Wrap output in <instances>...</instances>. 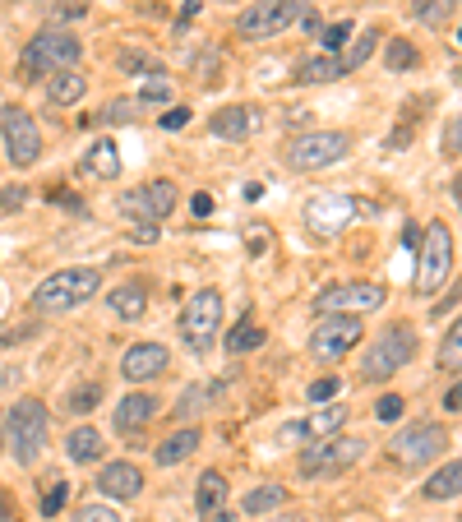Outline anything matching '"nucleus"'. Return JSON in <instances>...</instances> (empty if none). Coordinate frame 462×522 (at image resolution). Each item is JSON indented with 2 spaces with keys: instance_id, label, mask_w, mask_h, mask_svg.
Returning a JSON list of instances; mask_svg holds the SVG:
<instances>
[{
  "instance_id": "48",
  "label": "nucleus",
  "mask_w": 462,
  "mask_h": 522,
  "mask_svg": "<svg viewBox=\"0 0 462 522\" xmlns=\"http://www.w3.org/2000/svg\"><path fill=\"white\" fill-rule=\"evenodd\" d=\"M444 412H462V379L453 384L449 393H444Z\"/></svg>"
},
{
  "instance_id": "44",
  "label": "nucleus",
  "mask_w": 462,
  "mask_h": 522,
  "mask_svg": "<svg viewBox=\"0 0 462 522\" xmlns=\"http://www.w3.org/2000/svg\"><path fill=\"white\" fill-rule=\"evenodd\" d=\"M389 65H393V70H402V65H416V47H407V42H393V47H389Z\"/></svg>"
},
{
  "instance_id": "41",
  "label": "nucleus",
  "mask_w": 462,
  "mask_h": 522,
  "mask_svg": "<svg viewBox=\"0 0 462 522\" xmlns=\"http://www.w3.org/2000/svg\"><path fill=\"white\" fill-rule=\"evenodd\" d=\"M347 37H352V24H329V28H324V51L338 56V51L347 47Z\"/></svg>"
},
{
  "instance_id": "24",
  "label": "nucleus",
  "mask_w": 462,
  "mask_h": 522,
  "mask_svg": "<svg viewBox=\"0 0 462 522\" xmlns=\"http://www.w3.org/2000/svg\"><path fill=\"white\" fill-rule=\"evenodd\" d=\"M144 310H148L144 282H121V287H111V315H121V319H144Z\"/></svg>"
},
{
  "instance_id": "46",
  "label": "nucleus",
  "mask_w": 462,
  "mask_h": 522,
  "mask_svg": "<svg viewBox=\"0 0 462 522\" xmlns=\"http://www.w3.org/2000/svg\"><path fill=\"white\" fill-rule=\"evenodd\" d=\"M181 125H190V107H171L162 116V130H181Z\"/></svg>"
},
{
  "instance_id": "2",
  "label": "nucleus",
  "mask_w": 462,
  "mask_h": 522,
  "mask_svg": "<svg viewBox=\"0 0 462 522\" xmlns=\"http://www.w3.org/2000/svg\"><path fill=\"white\" fill-rule=\"evenodd\" d=\"M412 356H416L412 324H389L375 342H370V352H365V361H361L365 384H384V379H393Z\"/></svg>"
},
{
  "instance_id": "43",
  "label": "nucleus",
  "mask_w": 462,
  "mask_h": 522,
  "mask_svg": "<svg viewBox=\"0 0 462 522\" xmlns=\"http://www.w3.org/2000/svg\"><path fill=\"white\" fill-rule=\"evenodd\" d=\"M375 416H379V421H398V416H402V398H398V393H384V398L375 402Z\"/></svg>"
},
{
  "instance_id": "57",
  "label": "nucleus",
  "mask_w": 462,
  "mask_h": 522,
  "mask_svg": "<svg viewBox=\"0 0 462 522\" xmlns=\"http://www.w3.org/2000/svg\"><path fill=\"white\" fill-rule=\"evenodd\" d=\"M0 439H5V435H0Z\"/></svg>"
},
{
  "instance_id": "18",
  "label": "nucleus",
  "mask_w": 462,
  "mask_h": 522,
  "mask_svg": "<svg viewBox=\"0 0 462 522\" xmlns=\"http://www.w3.org/2000/svg\"><path fill=\"white\" fill-rule=\"evenodd\" d=\"M158 412L162 407L153 393H130V398H121V407H116V430H121V435H139V430L153 425Z\"/></svg>"
},
{
  "instance_id": "11",
  "label": "nucleus",
  "mask_w": 462,
  "mask_h": 522,
  "mask_svg": "<svg viewBox=\"0 0 462 522\" xmlns=\"http://www.w3.org/2000/svg\"><path fill=\"white\" fill-rule=\"evenodd\" d=\"M389 449H393V462H402V467H426V462H435L439 453L449 449V435H444V425L421 421V425H407Z\"/></svg>"
},
{
  "instance_id": "45",
  "label": "nucleus",
  "mask_w": 462,
  "mask_h": 522,
  "mask_svg": "<svg viewBox=\"0 0 462 522\" xmlns=\"http://www.w3.org/2000/svg\"><path fill=\"white\" fill-rule=\"evenodd\" d=\"M310 398H315V402L338 398V375H333V379H315V384H310Z\"/></svg>"
},
{
  "instance_id": "20",
  "label": "nucleus",
  "mask_w": 462,
  "mask_h": 522,
  "mask_svg": "<svg viewBox=\"0 0 462 522\" xmlns=\"http://www.w3.org/2000/svg\"><path fill=\"white\" fill-rule=\"evenodd\" d=\"M195 509H199V518H208V522L227 509V476H222V472H204V476H199Z\"/></svg>"
},
{
  "instance_id": "4",
  "label": "nucleus",
  "mask_w": 462,
  "mask_h": 522,
  "mask_svg": "<svg viewBox=\"0 0 462 522\" xmlns=\"http://www.w3.org/2000/svg\"><path fill=\"white\" fill-rule=\"evenodd\" d=\"M352 153V134L342 130H310V134H296L292 144H287V153H282V162L292 171H319V167H333V162H342Z\"/></svg>"
},
{
  "instance_id": "27",
  "label": "nucleus",
  "mask_w": 462,
  "mask_h": 522,
  "mask_svg": "<svg viewBox=\"0 0 462 522\" xmlns=\"http://www.w3.org/2000/svg\"><path fill=\"white\" fill-rule=\"evenodd\" d=\"M139 111H144L139 98H111L102 111L84 116V125H130V121H139Z\"/></svg>"
},
{
  "instance_id": "36",
  "label": "nucleus",
  "mask_w": 462,
  "mask_h": 522,
  "mask_svg": "<svg viewBox=\"0 0 462 522\" xmlns=\"http://www.w3.org/2000/svg\"><path fill=\"white\" fill-rule=\"evenodd\" d=\"M65 402H70V412H74V416H88V412H93V407L102 402V384H93V379H88V384L70 389V398H65Z\"/></svg>"
},
{
  "instance_id": "5",
  "label": "nucleus",
  "mask_w": 462,
  "mask_h": 522,
  "mask_svg": "<svg viewBox=\"0 0 462 522\" xmlns=\"http://www.w3.org/2000/svg\"><path fill=\"white\" fill-rule=\"evenodd\" d=\"M84 56V42L65 28H42L24 47V74H56V70H74Z\"/></svg>"
},
{
  "instance_id": "7",
  "label": "nucleus",
  "mask_w": 462,
  "mask_h": 522,
  "mask_svg": "<svg viewBox=\"0 0 462 522\" xmlns=\"http://www.w3.org/2000/svg\"><path fill=\"white\" fill-rule=\"evenodd\" d=\"M305 10H310V0H259L236 19V33L250 37V42H268V37L287 33Z\"/></svg>"
},
{
  "instance_id": "14",
  "label": "nucleus",
  "mask_w": 462,
  "mask_h": 522,
  "mask_svg": "<svg viewBox=\"0 0 462 522\" xmlns=\"http://www.w3.org/2000/svg\"><path fill=\"white\" fill-rule=\"evenodd\" d=\"M171 208H176V185L171 181H153L144 190H125L121 195V213L139 218V227H153V222L171 218Z\"/></svg>"
},
{
  "instance_id": "42",
  "label": "nucleus",
  "mask_w": 462,
  "mask_h": 522,
  "mask_svg": "<svg viewBox=\"0 0 462 522\" xmlns=\"http://www.w3.org/2000/svg\"><path fill=\"white\" fill-rule=\"evenodd\" d=\"M171 84H167V74H153V84H144V93H139V102L144 107H153V102H167Z\"/></svg>"
},
{
  "instance_id": "19",
  "label": "nucleus",
  "mask_w": 462,
  "mask_h": 522,
  "mask_svg": "<svg viewBox=\"0 0 462 522\" xmlns=\"http://www.w3.org/2000/svg\"><path fill=\"white\" fill-rule=\"evenodd\" d=\"M139 486H144V472H139L134 462H107L102 476H98V490L107 499H134Z\"/></svg>"
},
{
  "instance_id": "21",
  "label": "nucleus",
  "mask_w": 462,
  "mask_h": 522,
  "mask_svg": "<svg viewBox=\"0 0 462 522\" xmlns=\"http://www.w3.org/2000/svg\"><path fill=\"white\" fill-rule=\"evenodd\" d=\"M84 171L98 176V181H116V176H121V148H116V139H98V144L88 148Z\"/></svg>"
},
{
  "instance_id": "6",
  "label": "nucleus",
  "mask_w": 462,
  "mask_h": 522,
  "mask_svg": "<svg viewBox=\"0 0 462 522\" xmlns=\"http://www.w3.org/2000/svg\"><path fill=\"white\" fill-rule=\"evenodd\" d=\"M5 430H10L14 458L24 462V467H33V462L42 458V449H47V407H42L37 398H19L10 407Z\"/></svg>"
},
{
  "instance_id": "39",
  "label": "nucleus",
  "mask_w": 462,
  "mask_h": 522,
  "mask_svg": "<svg viewBox=\"0 0 462 522\" xmlns=\"http://www.w3.org/2000/svg\"><path fill=\"white\" fill-rule=\"evenodd\" d=\"M444 158H462V116H449L444 125Z\"/></svg>"
},
{
  "instance_id": "33",
  "label": "nucleus",
  "mask_w": 462,
  "mask_h": 522,
  "mask_svg": "<svg viewBox=\"0 0 462 522\" xmlns=\"http://www.w3.org/2000/svg\"><path fill=\"white\" fill-rule=\"evenodd\" d=\"M259 342H264V328H259L250 315H245L241 324L231 328V338H227V352H231V356H245V352H255Z\"/></svg>"
},
{
  "instance_id": "47",
  "label": "nucleus",
  "mask_w": 462,
  "mask_h": 522,
  "mask_svg": "<svg viewBox=\"0 0 462 522\" xmlns=\"http://www.w3.org/2000/svg\"><path fill=\"white\" fill-rule=\"evenodd\" d=\"M24 185H10V190H5V195H0V208H19V204H24Z\"/></svg>"
},
{
  "instance_id": "10",
  "label": "nucleus",
  "mask_w": 462,
  "mask_h": 522,
  "mask_svg": "<svg viewBox=\"0 0 462 522\" xmlns=\"http://www.w3.org/2000/svg\"><path fill=\"white\" fill-rule=\"evenodd\" d=\"M361 338H365V328L356 315H324L319 328L310 333V356L315 361H342Z\"/></svg>"
},
{
  "instance_id": "52",
  "label": "nucleus",
  "mask_w": 462,
  "mask_h": 522,
  "mask_svg": "<svg viewBox=\"0 0 462 522\" xmlns=\"http://www.w3.org/2000/svg\"><path fill=\"white\" fill-rule=\"evenodd\" d=\"M0 522H10V504L5 499H0Z\"/></svg>"
},
{
  "instance_id": "22",
  "label": "nucleus",
  "mask_w": 462,
  "mask_h": 522,
  "mask_svg": "<svg viewBox=\"0 0 462 522\" xmlns=\"http://www.w3.org/2000/svg\"><path fill=\"white\" fill-rule=\"evenodd\" d=\"M208 130L218 134V139H250V130H255V111L250 107H222L213 121H208Z\"/></svg>"
},
{
  "instance_id": "49",
  "label": "nucleus",
  "mask_w": 462,
  "mask_h": 522,
  "mask_svg": "<svg viewBox=\"0 0 462 522\" xmlns=\"http://www.w3.org/2000/svg\"><path fill=\"white\" fill-rule=\"evenodd\" d=\"M190 213H195V218H208V213H213V199L195 195V199H190Z\"/></svg>"
},
{
  "instance_id": "37",
  "label": "nucleus",
  "mask_w": 462,
  "mask_h": 522,
  "mask_svg": "<svg viewBox=\"0 0 462 522\" xmlns=\"http://www.w3.org/2000/svg\"><path fill=\"white\" fill-rule=\"evenodd\" d=\"M121 70L130 74H162L158 56H144V51H121Z\"/></svg>"
},
{
  "instance_id": "30",
  "label": "nucleus",
  "mask_w": 462,
  "mask_h": 522,
  "mask_svg": "<svg viewBox=\"0 0 462 522\" xmlns=\"http://www.w3.org/2000/svg\"><path fill=\"white\" fill-rule=\"evenodd\" d=\"M222 393V384H199V389H190V393H181V402H176V421H195V416H204L208 412V402Z\"/></svg>"
},
{
  "instance_id": "56",
  "label": "nucleus",
  "mask_w": 462,
  "mask_h": 522,
  "mask_svg": "<svg viewBox=\"0 0 462 522\" xmlns=\"http://www.w3.org/2000/svg\"><path fill=\"white\" fill-rule=\"evenodd\" d=\"M458 79H462V70H458Z\"/></svg>"
},
{
  "instance_id": "8",
  "label": "nucleus",
  "mask_w": 462,
  "mask_h": 522,
  "mask_svg": "<svg viewBox=\"0 0 462 522\" xmlns=\"http://www.w3.org/2000/svg\"><path fill=\"white\" fill-rule=\"evenodd\" d=\"M222 328V292L218 287H204L185 301V315H181V338L190 342V352H208L213 338Z\"/></svg>"
},
{
  "instance_id": "32",
  "label": "nucleus",
  "mask_w": 462,
  "mask_h": 522,
  "mask_svg": "<svg viewBox=\"0 0 462 522\" xmlns=\"http://www.w3.org/2000/svg\"><path fill=\"white\" fill-rule=\"evenodd\" d=\"M375 42H379V33L375 28H365V33H356V42L347 51L338 56V65H342V74H352V70H361L365 61H370V51H375Z\"/></svg>"
},
{
  "instance_id": "40",
  "label": "nucleus",
  "mask_w": 462,
  "mask_h": 522,
  "mask_svg": "<svg viewBox=\"0 0 462 522\" xmlns=\"http://www.w3.org/2000/svg\"><path fill=\"white\" fill-rule=\"evenodd\" d=\"M74 522H121V513L107 504H84V509H74Z\"/></svg>"
},
{
  "instance_id": "38",
  "label": "nucleus",
  "mask_w": 462,
  "mask_h": 522,
  "mask_svg": "<svg viewBox=\"0 0 462 522\" xmlns=\"http://www.w3.org/2000/svg\"><path fill=\"white\" fill-rule=\"evenodd\" d=\"M65 499H70V486L65 481H51V490L42 495V518H56L65 509Z\"/></svg>"
},
{
  "instance_id": "9",
  "label": "nucleus",
  "mask_w": 462,
  "mask_h": 522,
  "mask_svg": "<svg viewBox=\"0 0 462 522\" xmlns=\"http://www.w3.org/2000/svg\"><path fill=\"white\" fill-rule=\"evenodd\" d=\"M361 453H365V439H342V435H333V439H324V444H310V449L301 453V476H310V481H319V476H338V472H347V467H356L361 462Z\"/></svg>"
},
{
  "instance_id": "28",
  "label": "nucleus",
  "mask_w": 462,
  "mask_h": 522,
  "mask_svg": "<svg viewBox=\"0 0 462 522\" xmlns=\"http://www.w3.org/2000/svg\"><path fill=\"white\" fill-rule=\"evenodd\" d=\"M458 495H462V458L444 462V467L426 481V499H458Z\"/></svg>"
},
{
  "instance_id": "25",
  "label": "nucleus",
  "mask_w": 462,
  "mask_h": 522,
  "mask_svg": "<svg viewBox=\"0 0 462 522\" xmlns=\"http://www.w3.org/2000/svg\"><path fill=\"white\" fill-rule=\"evenodd\" d=\"M195 449H199V430H195V425H181V430H176L171 439H162L153 458H158L162 467H176V462H185Z\"/></svg>"
},
{
  "instance_id": "16",
  "label": "nucleus",
  "mask_w": 462,
  "mask_h": 522,
  "mask_svg": "<svg viewBox=\"0 0 462 522\" xmlns=\"http://www.w3.org/2000/svg\"><path fill=\"white\" fill-rule=\"evenodd\" d=\"M352 218H356L352 195H315L305 204V227L315 236H338L342 227H352Z\"/></svg>"
},
{
  "instance_id": "15",
  "label": "nucleus",
  "mask_w": 462,
  "mask_h": 522,
  "mask_svg": "<svg viewBox=\"0 0 462 522\" xmlns=\"http://www.w3.org/2000/svg\"><path fill=\"white\" fill-rule=\"evenodd\" d=\"M342 421H347V407H324V412H310L301 416V421H287L278 430V444H324V439H333L342 430Z\"/></svg>"
},
{
  "instance_id": "31",
  "label": "nucleus",
  "mask_w": 462,
  "mask_h": 522,
  "mask_svg": "<svg viewBox=\"0 0 462 522\" xmlns=\"http://www.w3.org/2000/svg\"><path fill=\"white\" fill-rule=\"evenodd\" d=\"M439 370L444 375H462V315L453 319L444 342H439Z\"/></svg>"
},
{
  "instance_id": "53",
  "label": "nucleus",
  "mask_w": 462,
  "mask_h": 522,
  "mask_svg": "<svg viewBox=\"0 0 462 522\" xmlns=\"http://www.w3.org/2000/svg\"><path fill=\"white\" fill-rule=\"evenodd\" d=\"M453 195H458V204H462V176H458V181H453Z\"/></svg>"
},
{
  "instance_id": "29",
  "label": "nucleus",
  "mask_w": 462,
  "mask_h": 522,
  "mask_svg": "<svg viewBox=\"0 0 462 522\" xmlns=\"http://www.w3.org/2000/svg\"><path fill=\"white\" fill-rule=\"evenodd\" d=\"M292 79L296 84H329V79H342V65L338 56H310V61L296 65Z\"/></svg>"
},
{
  "instance_id": "23",
  "label": "nucleus",
  "mask_w": 462,
  "mask_h": 522,
  "mask_svg": "<svg viewBox=\"0 0 462 522\" xmlns=\"http://www.w3.org/2000/svg\"><path fill=\"white\" fill-rule=\"evenodd\" d=\"M88 93V79L79 70H56L47 74V98L56 102V107H74V102Z\"/></svg>"
},
{
  "instance_id": "3",
  "label": "nucleus",
  "mask_w": 462,
  "mask_h": 522,
  "mask_svg": "<svg viewBox=\"0 0 462 522\" xmlns=\"http://www.w3.org/2000/svg\"><path fill=\"white\" fill-rule=\"evenodd\" d=\"M453 273V231L444 222H426L421 231V255H416V292L435 296Z\"/></svg>"
},
{
  "instance_id": "13",
  "label": "nucleus",
  "mask_w": 462,
  "mask_h": 522,
  "mask_svg": "<svg viewBox=\"0 0 462 522\" xmlns=\"http://www.w3.org/2000/svg\"><path fill=\"white\" fill-rule=\"evenodd\" d=\"M384 287L379 282H338V287H324L315 301L319 315H342V310H379L384 305Z\"/></svg>"
},
{
  "instance_id": "12",
  "label": "nucleus",
  "mask_w": 462,
  "mask_h": 522,
  "mask_svg": "<svg viewBox=\"0 0 462 522\" xmlns=\"http://www.w3.org/2000/svg\"><path fill=\"white\" fill-rule=\"evenodd\" d=\"M0 139H5V153H10L14 167H33L42 158V134H37V121L24 107L0 111Z\"/></svg>"
},
{
  "instance_id": "54",
  "label": "nucleus",
  "mask_w": 462,
  "mask_h": 522,
  "mask_svg": "<svg viewBox=\"0 0 462 522\" xmlns=\"http://www.w3.org/2000/svg\"><path fill=\"white\" fill-rule=\"evenodd\" d=\"M458 42H462V28H458Z\"/></svg>"
},
{
  "instance_id": "35",
  "label": "nucleus",
  "mask_w": 462,
  "mask_h": 522,
  "mask_svg": "<svg viewBox=\"0 0 462 522\" xmlns=\"http://www.w3.org/2000/svg\"><path fill=\"white\" fill-rule=\"evenodd\" d=\"M453 14V0H412V19L426 28H439Z\"/></svg>"
},
{
  "instance_id": "51",
  "label": "nucleus",
  "mask_w": 462,
  "mask_h": 522,
  "mask_svg": "<svg viewBox=\"0 0 462 522\" xmlns=\"http://www.w3.org/2000/svg\"><path fill=\"white\" fill-rule=\"evenodd\" d=\"M412 245H421V231L407 227V231H402V250H412Z\"/></svg>"
},
{
  "instance_id": "26",
  "label": "nucleus",
  "mask_w": 462,
  "mask_h": 522,
  "mask_svg": "<svg viewBox=\"0 0 462 522\" xmlns=\"http://www.w3.org/2000/svg\"><path fill=\"white\" fill-rule=\"evenodd\" d=\"M65 453L70 462H98L102 458V435L93 425H74L70 435H65Z\"/></svg>"
},
{
  "instance_id": "17",
  "label": "nucleus",
  "mask_w": 462,
  "mask_h": 522,
  "mask_svg": "<svg viewBox=\"0 0 462 522\" xmlns=\"http://www.w3.org/2000/svg\"><path fill=\"white\" fill-rule=\"evenodd\" d=\"M167 365H171V356L162 342H134L121 361V375L130 379V384H148V379L167 375Z\"/></svg>"
},
{
  "instance_id": "55",
  "label": "nucleus",
  "mask_w": 462,
  "mask_h": 522,
  "mask_svg": "<svg viewBox=\"0 0 462 522\" xmlns=\"http://www.w3.org/2000/svg\"><path fill=\"white\" fill-rule=\"evenodd\" d=\"M287 522H301V518H287Z\"/></svg>"
},
{
  "instance_id": "50",
  "label": "nucleus",
  "mask_w": 462,
  "mask_h": 522,
  "mask_svg": "<svg viewBox=\"0 0 462 522\" xmlns=\"http://www.w3.org/2000/svg\"><path fill=\"white\" fill-rule=\"evenodd\" d=\"M195 14H199V0H185V5H181V14H176V28H185V24H190V19H195Z\"/></svg>"
},
{
  "instance_id": "34",
  "label": "nucleus",
  "mask_w": 462,
  "mask_h": 522,
  "mask_svg": "<svg viewBox=\"0 0 462 522\" xmlns=\"http://www.w3.org/2000/svg\"><path fill=\"white\" fill-rule=\"evenodd\" d=\"M282 504H287V490L282 486H259V490H250V495H245V513H273V509H282Z\"/></svg>"
},
{
  "instance_id": "1",
  "label": "nucleus",
  "mask_w": 462,
  "mask_h": 522,
  "mask_svg": "<svg viewBox=\"0 0 462 522\" xmlns=\"http://www.w3.org/2000/svg\"><path fill=\"white\" fill-rule=\"evenodd\" d=\"M98 287H102L98 268H61V273H51L47 282H37L33 310L37 315H61V310H74V305L93 301Z\"/></svg>"
}]
</instances>
